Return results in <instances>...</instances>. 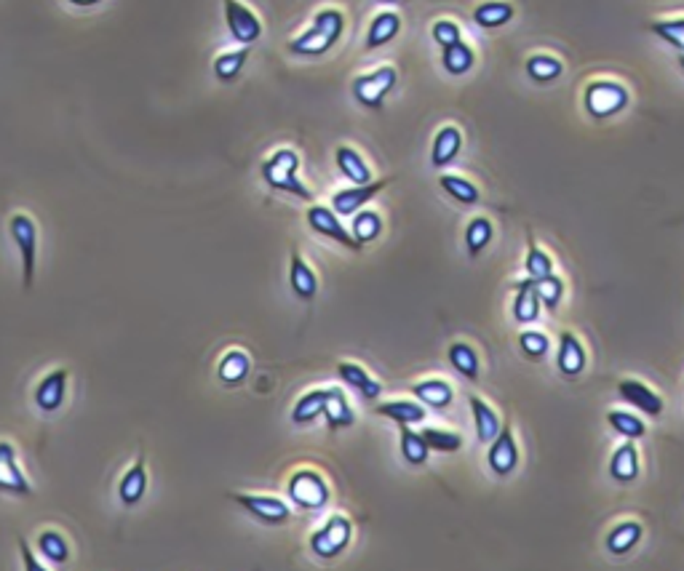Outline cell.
<instances>
[{"label":"cell","instance_id":"obj_20","mask_svg":"<svg viewBox=\"0 0 684 571\" xmlns=\"http://www.w3.org/2000/svg\"><path fill=\"white\" fill-rule=\"evenodd\" d=\"M337 374H339L342 382L351 385V387H354L362 398H367V400H378L380 393H383V385H380L375 377H370V371H367L364 366H359V363L342 361V363H337Z\"/></svg>","mask_w":684,"mask_h":571},{"label":"cell","instance_id":"obj_6","mask_svg":"<svg viewBox=\"0 0 684 571\" xmlns=\"http://www.w3.org/2000/svg\"><path fill=\"white\" fill-rule=\"evenodd\" d=\"M396 70L394 67H378L375 73H364L354 81V99L362 105V107H370V110H380L386 97L396 89Z\"/></svg>","mask_w":684,"mask_h":571},{"label":"cell","instance_id":"obj_39","mask_svg":"<svg viewBox=\"0 0 684 571\" xmlns=\"http://www.w3.org/2000/svg\"><path fill=\"white\" fill-rule=\"evenodd\" d=\"M607 422H609V427H612L617 435H623L625 440H636V438H644V435H647V424H644L636 414H631V411L612 408V411L607 414Z\"/></svg>","mask_w":684,"mask_h":571},{"label":"cell","instance_id":"obj_18","mask_svg":"<svg viewBox=\"0 0 684 571\" xmlns=\"http://www.w3.org/2000/svg\"><path fill=\"white\" fill-rule=\"evenodd\" d=\"M289 286L302 302H313L318 294V278L297 249L291 251V259H289Z\"/></svg>","mask_w":684,"mask_h":571},{"label":"cell","instance_id":"obj_47","mask_svg":"<svg viewBox=\"0 0 684 571\" xmlns=\"http://www.w3.org/2000/svg\"><path fill=\"white\" fill-rule=\"evenodd\" d=\"M313 28H315L318 33H323L331 44H337L339 36H342V30H346V17H342L337 9H323V12L315 14Z\"/></svg>","mask_w":684,"mask_h":571},{"label":"cell","instance_id":"obj_24","mask_svg":"<svg viewBox=\"0 0 684 571\" xmlns=\"http://www.w3.org/2000/svg\"><path fill=\"white\" fill-rule=\"evenodd\" d=\"M375 411L396 422L399 427H412L426 419V406L420 400H386V403H378Z\"/></svg>","mask_w":684,"mask_h":571},{"label":"cell","instance_id":"obj_25","mask_svg":"<svg viewBox=\"0 0 684 571\" xmlns=\"http://www.w3.org/2000/svg\"><path fill=\"white\" fill-rule=\"evenodd\" d=\"M323 416H326L329 430H342V427L356 424V411L351 408L346 393H342L339 387H329V400H326Z\"/></svg>","mask_w":684,"mask_h":571},{"label":"cell","instance_id":"obj_23","mask_svg":"<svg viewBox=\"0 0 684 571\" xmlns=\"http://www.w3.org/2000/svg\"><path fill=\"white\" fill-rule=\"evenodd\" d=\"M412 395H415L423 406L436 408V411L449 408L452 400H455V390H452V385L444 382V379H426V382H418V385H412Z\"/></svg>","mask_w":684,"mask_h":571},{"label":"cell","instance_id":"obj_34","mask_svg":"<svg viewBox=\"0 0 684 571\" xmlns=\"http://www.w3.org/2000/svg\"><path fill=\"white\" fill-rule=\"evenodd\" d=\"M492 235H495V227L487 217H476L468 222L465 227V249H468V257L476 259L489 243H492Z\"/></svg>","mask_w":684,"mask_h":571},{"label":"cell","instance_id":"obj_16","mask_svg":"<svg viewBox=\"0 0 684 571\" xmlns=\"http://www.w3.org/2000/svg\"><path fill=\"white\" fill-rule=\"evenodd\" d=\"M516 289V297H513V321L521 323V326H529L540 318V310H543V302L537 297V289H535V281L532 278H521L513 283Z\"/></svg>","mask_w":684,"mask_h":571},{"label":"cell","instance_id":"obj_29","mask_svg":"<svg viewBox=\"0 0 684 571\" xmlns=\"http://www.w3.org/2000/svg\"><path fill=\"white\" fill-rule=\"evenodd\" d=\"M249 371H251V361H249V355H246L243 350H230V353H225V355H222L219 369H217V377H219V382H222V385L235 387V385H241V382L249 377Z\"/></svg>","mask_w":684,"mask_h":571},{"label":"cell","instance_id":"obj_26","mask_svg":"<svg viewBox=\"0 0 684 571\" xmlns=\"http://www.w3.org/2000/svg\"><path fill=\"white\" fill-rule=\"evenodd\" d=\"M334 161H337L339 174L346 177V179H351L354 185H370V182H372V171H370L367 161H364L354 147H348V145L337 147Z\"/></svg>","mask_w":684,"mask_h":571},{"label":"cell","instance_id":"obj_44","mask_svg":"<svg viewBox=\"0 0 684 571\" xmlns=\"http://www.w3.org/2000/svg\"><path fill=\"white\" fill-rule=\"evenodd\" d=\"M428 443L431 451H441V454H455L463 448V435L457 432H449V430H439V427H426L420 432Z\"/></svg>","mask_w":684,"mask_h":571},{"label":"cell","instance_id":"obj_46","mask_svg":"<svg viewBox=\"0 0 684 571\" xmlns=\"http://www.w3.org/2000/svg\"><path fill=\"white\" fill-rule=\"evenodd\" d=\"M519 350L529 358V361H543L551 350V339L543 331L527 329L519 334Z\"/></svg>","mask_w":684,"mask_h":571},{"label":"cell","instance_id":"obj_52","mask_svg":"<svg viewBox=\"0 0 684 571\" xmlns=\"http://www.w3.org/2000/svg\"><path fill=\"white\" fill-rule=\"evenodd\" d=\"M679 67L684 70V54H679Z\"/></svg>","mask_w":684,"mask_h":571},{"label":"cell","instance_id":"obj_4","mask_svg":"<svg viewBox=\"0 0 684 571\" xmlns=\"http://www.w3.org/2000/svg\"><path fill=\"white\" fill-rule=\"evenodd\" d=\"M351 536H354L351 518L348 515H331V518H326L323 526H318L310 534V550H313V555H318L323 560H331V558H337V555H342L348 550Z\"/></svg>","mask_w":684,"mask_h":571},{"label":"cell","instance_id":"obj_50","mask_svg":"<svg viewBox=\"0 0 684 571\" xmlns=\"http://www.w3.org/2000/svg\"><path fill=\"white\" fill-rule=\"evenodd\" d=\"M20 542V552H22V563H25V571H49L36 555H33V547H30V542L25 539V536H20L17 539Z\"/></svg>","mask_w":684,"mask_h":571},{"label":"cell","instance_id":"obj_1","mask_svg":"<svg viewBox=\"0 0 684 571\" xmlns=\"http://www.w3.org/2000/svg\"><path fill=\"white\" fill-rule=\"evenodd\" d=\"M262 179L267 182V187H273L278 193H289V195H297L302 201H313V193L299 179V155L289 147L275 150L262 163Z\"/></svg>","mask_w":684,"mask_h":571},{"label":"cell","instance_id":"obj_19","mask_svg":"<svg viewBox=\"0 0 684 571\" xmlns=\"http://www.w3.org/2000/svg\"><path fill=\"white\" fill-rule=\"evenodd\" d=\"M641 472L639 464V448L633 440H625L623 446L615 448L612 459H609V478L615 483H633Z\"/></svg>","mask_w":684,"mask_h":571},{"label":"cell","instance_id":"obj_10","mask_svg":"<svg viewBox=\"0 0 684 571\" xmlns=\"http://www.w3.org/2000/svg\"><path fill=\"white\" fill-rule=\"evenodd\" d=\"M0 491L14 496H30L33 483L17 462V448L9 440H0Z\"/></svg>","mask_w":684,"mask_h":571},{"label":"cell","instance_id":"obj_3","mask_svg":"<svg viewBox=\"0 0 684 571\" xmlns=\"http://www.w3.org/2000/svg\"><path fill=\"white\" fill-rule=\"evenodd\" d=\"M286 496L299 510L315 512V510H321L329 502L331 491H329V483H326V478L321 472H315L310 467H302V470L291 472V478L286 483Z\"/></svg>","mask_w":684,"mask_h":571},{"label":"cell","instance_id":"obj_15","mask_svg":"<svg viewBox=\"0 0 684 571\" xmlns=\"http://www.w3.org/2000/svg\"><path fill=\"white\" fill-rule=\"evenodd\" d=\"M65 393H68V371L57 369V371L46 374L38 382V387H36V406L44 414H54L65 403Z\"/></svg>","mask_w":684,"mask_h":571},{"label":"cell","instance_id":"obj_5","mask_svg":"<svg viewBox=\"0 0 684 571\" xmlns=\"http://www.w3.org/2000/svg\"><path fill=\"white\" fill-rule=\"evenodd\" d=\"M9 233L20 249L22 257V278H25V289H33L36 281V265H38V227L28 214H14L9 219Z\"/></svg>","mask_w":684,"mask_h":571},{"label":"cell","instance_id":"obj_37","mask_svg":"<svg viewBox=\"0 0 684 571\" xmlns=\"http://www.w3.org/2000/svg\"><path fill=\"white\" fill-rule=\"evenodd\" d=\"M524 270H527V278L532 281H540L545 275H553V259L535 243V235L529 233L527 235V259H524Z\"/></svg>","mask_w":684,"mask_h":571},{"label":"cell","instance_id":"obj_49","mask_svg":"<svg viewBox=\"0 0 684 571\" xmlns=\"http://www.w3.org/2000/svg\"><path fill=\"white\" fill-rule=\"evenodd\" d=\"M431 36H433V41H436L441 49H449V46H455V44L463 41L460 28H457L455 22H449V20H439V22L433 25V30H431Z\"/></svg>","mask_w":684,"mask_h":571},{"label":"cell","instance_id":"obj_11","mask_svg":"<svg viewBox=\"0 0 684 571\" xmlns=\"http://www.w3.org/2000/svg\"><path fill=\"white\" fill-rule=\"evenodd\" d=\"M394 179H378V182H370V185H354L348 190H339L334 193L331 198V209L337 217H356L378 193H383Z\"/></svg>","mask_w":684,"mask_h":571},{"label":"cell","instance_id":"obj_27","mask_svg":"<svg viewBox=\"0 0 684 571\" xmlns=\"http://www.w3.org/2000/svg\"><path fill=\"white\" fill-rule=\"evenodd\" d=\"M641 534H644V528H641L639 520H623V523H617V526L607 534L604 544H607V550H609L612 555H628V552L639 544Z\"/></svg>","mask_w":684,"mask_h":571},{"label":"cell","instance_id":"obj_38","mask_svg":"<svg viewBox=\"0 0 684 571\" xmlns=\"http://www.w3.org/2000/svg\"><path fill=\"white\" fill-rule=\"evenodd\" d=\"M439 185H441V190H444L449 198H455V201L463 203V206H473V203H479V198H481V193H479V187H476L473 182H468V179H463V177H455V174H444V177L439 179Z\"/></svg>","mask_w":684,"mask_h":571},{"label":"cell","instance_id":"obj_14","mask_svg":"<svg viewBox=\"0 0 684 571\" xmlns=\"http://www.w3.org/2000/svg\"><path fill=\"white\" fill-rule=\"evenodd\" d=\"M585 363H588V355H585L583 342L572 331H561L559 334V353H556L559 374L567 377V379H575L585 371Z\"/></svg>","mask_w":684,"mask_h":571},{"label":"cell","instance_id":"obj_51","mask_svg":"<svg viewBox=\"0 0 684 571\" xmlns=\"http://www.w3.org/2000/svg\"><path fill=\"white\" fill-rule=\"evenodd\" d=\"M68 4H73V6H97V4H102V0H68Z\"/></svg>","mask_w":684,"mask_h":571},{"label":"cell","instance_id":"obj_9","mask_svg":"<svg viewBox=\"0 0 684 571\" xmlns=\"http://www.w3.org/2000/svg\"><path fill=\"white\" fill-rule=\"evenodd\" d=\"M222 4H225V22H227L230 36H233L238 44H243V46L259 41V36H262V22L257 20V14H254L251 9H246L241 0H222Z\"/></svg>","mask_w":684,"mask_h":571},{"label":"cell","instance_id":"obj_2","mask_svg":"<svg viewBox=\"0 0 684 571\" xmlns=\"http://www.w3.org/2000/svg\"><path fill=\"white\" fill-rule=\"evenodd\" d=\"M628 89L617 81H593L583 91V107L593 121H609L628 107Z\"/></svg>","mask_w":684,"mask_h":571},{"label":"cell","instance_id":"obj_12","mask_svg":"<svg viewBox=\"0 0 684 571\" xmlns=\"http://www.w3.org/2000/svg\"><path fill=\"white\" fill-rule=\"evenodd\" d=\"M307 225H310V230H315V233L323 235V238H331V241L342 243V246L351 249V251H362V243H359L346 227H342L339 217H337L334 209H329V206H310V209H307Z\"/></svg>","mask_w":684,"mask_h":571},{"label":"cell","instance_id":"obj_36","mask_svg":"<svg viewBox=\"0 0 684 571\" xmlns=\"http://www.w3.org/2000/svg\"><path fill=\"white\" fill-rule=\"evenodd\" d=\"M428 454H431V448H428L426 438L412 427H402V456H404V462L412 464V467H423L428 462Z\"/></svg>","mask_w":684,"mask_h":571},{"label":"cell","instance_id":"obj_35","mask_svg":"<svg viewBox=\"0 0 684 571\" xmlns=\"http://www.w3.org/2000/svg\"><path fill=\"white\" fill-rule=\"evenodd\" d=\"M441 65H444V70H447L449 75H465V73H471V67L476 65V54H473V49H471L468 44L460 41V44L444 49Z\"/></svg>","mask_w":684,"mask_h":571},{"label":"cell","instance_id":"obj_30","mask_svg":"<svg viewBox=\"0 0 684 571\" xmlns=\"http://www.w3.org/2000/svg\"><path fill=\"white\" fill-rule=\"evenodd\" d=\"M326 400H329V387L305 393V395L294 403V408H291V422H294V424H310V422H315L318 416H323Z\"/></svg>","mask_w":684,"mask_h":571},{"label":"cell","instance_id":"obj_45","mask_svg":"<svg viewBox=\"0 0 684 571\" xmlns=\"http://www.w3.org/2000/svg\"><path fill=\"white\" fill-rule=\"evenodd\" d=\"M535 289H537V297H540V302H543V307L545 310H556L559 305H561V299H564V281L553 273V275H545V278H540V281H535Z\"/></svg>","mask_w":684,"mask_h":571},{"label":"cell","instance_id":"obj_53","mask_svg":"<svg viewBox=\"0 0 684 571\" xmlns=\"http://www.w3.org/2000/svg\"><path fill=\"white\" fill-rule=\"evenodd\" d=\"M383 4H399V0H383Z\"/></svg>","mask_w":684,"mask_h":571},{"label":"cell","instance_id":"obj_31","mask_svg":"<svg viewBox=\"0 0 684 571\" xmlns=\"http://www.w3.org/2000/svg\"><path fill=\"white\" fill-rule=\"evenodd\" d=\"M399 30H402V20H399V14H394V12H383V14H378V17L372 20V25H370L367 49H370V52H375V49H380V46L391 44V41L399 36Z\"/></svg>","mask_w":684,"mask_h":571},{"label":"cell","instance_id":"obj_43","mask_svg":"<svg viewBox=\"0 0 684 571\" xmlns=\"http://www.w3.org/2000/svg\"><path fill=\"white\" fill-rule=\"evenodd\" d=\"M246 59H249V46H243V49H238V52H227V54L217 57V62H214V75H217L222 83H230V81H235V78L241 75Z\"/></svg>","mask_w":684,"mask_h":571},{"label":"cell","instance_id":"obj_40","mask_svg":"<svg viewBox=\"0 0 684 571\" xmlns=\"http://www.w3.org/2000/svg\"><path fill=\"white\" fill-rule=\"evenodd\" d=\"M331 46H334V44H331L323 33H318L315 28H310V30H305L299 38H294V41L289 44V52H291V54H299V57H318V54H326Z\"/></svg>","mask_w":684,"mask_h":571},{"label":"cell","instance_id":"obj_32","mask_svg":"<svg viewBox=\"0 0 684 571\" xmlns=\"http://www.w3.org/2000/svg\"><path fill=\"white\" fill-rule=\"evenodd\" d=\"M561 73H564V65L556 57H551V54H535V57L527 59V75L535 83H540V86L559 81Z\"/></svg>","mask_w":684,"mask_h":571},{"label":"cell","instance_id":"obj_33","mask_svg":"<svg viewBox=\"0 0 684 571\" xmlns=\"http://www.w3.org/2000/svg\"><path fill=\"white\" fill-rule=\"evenodd\" d=\"M449 363H452V369H455L460 377H465V379H471V382L479 379L481 363H479V355H476V350H473L471 345L455 342V345L449 347Z\"/></svg>","mask_w":684,"mask_h":571},{"label":"cell","instance_id":"obj_7","mask_svg":"<svg viewBox=\"0 0 684 571\" xmlns=\"http://www.w3.org/2000/svg\"><path fill=\"white\" fill-rule=\"evenodd\" d=\"M230 499L235 504H241L249 515H254L257 520L267 523V526H281L291 518V507L278 499V496H267V494H230Z\"/></svg>","mask_w":684,"mask_h":571},{"label":"cell","instance_id":"obj_21","mask_svg":"<svg viewBox=\"0 0 684 571\" xmlns=\"http://www.w3.org/2000/svg\"><path fill=\"white\" fill-rule=\"evenodd\" d=\"M468 406H471V414H473V422H476V438L481 443H492L503 430V422H500L497 411L487 400H481L479 395H468Z\"/></svg>","mask_w":684,"mask_h":571},{"label":"cell","instance_id":"obj_42","mask_svg":"<svg viewBox=\"0 0 684 571\" xmlns=\"http://www.w3.org/2000/svg\"><path fill=\"white\" fill-rule=\"evenodd\" d=\"M380 233H383V219H380V214L378 211H372V209H362L356 217H354V238L364 246V243H372V241H378L380 238Z\"/></svg>","mask_w":684,"mask_h":571},{"label":"cell","instance_id":"obj_13","mask_svg":"<svg viewBox=\"0 0 684 571\" xmlns=\"http://www.w3.org/2000/svg\"><path fill=\"white\" fill-rule=\"evenodd\" d=\"M617 395H620L628 406L639 408L644 416H660L663 408H665L663 398H660L652 387H647L644 382H639V379H623V382H617Z\"/></svg>","mask_w":684,"mask_h":571},{"label":"cell","instance_id":"obj_8","mask_svg":"<svg viewBox=\"0 0 684 571\" xmlns=\"http://www.w3.org/2000/svg\"><path fill=\"white\" fill-rule=\"evenodd\" d=\"M487 464L497 478H508L519 467V443H516V435H513L511 424H503L500 435L489 443Z\"/></svg>","mask_w":684,"mask_h":571},{"label":"cell","instance_id":"obj_22","mask_svg":"<svg viewBox=\"0 0 684 571\" xmlns=\"http://www.w3.org/2000/svg\"><path fill=\"white\" fill-rule=\"evenodd\" d=\"M463 150V134L457 126H444L439 129L436 139H433V150H431V163L433 169H447Z\"/></svg>","mask_w":684,"mask_h":571},{"label":"cell","instance_id":"obj_28","mask_svg":"<svg viewBox=\"0 0 684 571\" xmlns=\"http://www.w3.org/2000/svg\"><path fill=\"white\" fill-rule=\"evenodd\" d=\"M513 6L505 4V0H487V4L473 9V22L484 30H497L505 28L513 20Z\"/></svg>","mask_w":684,"mask_h":571},{"label":"cell","instance_id":"obj_48","mask_svg":"<svg viewBox=\"0 0 684 571\" xmlns=\"http://www.w3.org/2000/svg\"><path fill=\"white\" fill-rule=\"evenodd\" d=\"M649 30L663 38L668 46H673L679 54H684V20H663V22H652Z\"/></svg>","mask_w":684,"mask_h":571},{"label":"cell","instance_id":"obj_41","mask_svg":"<svg viewBox=\"0 0 684 571\" xmlns=\"http://www.w3.org/2000/svg\"><path fill=\"white\" fill-rule=\"evenodd\" d=\"M38 550H41V555H44L49 563H68V558H70V544H68V539H65L60 531H54V528L38 534Z\"/></svg>","mask_w":684,"mask_h":571},{"label":"cell","instance_id":"obj_17","mask_svg":"<svg viewBox=\"0 0 684 571\" xmlns=\"http://www.w3.org/2000/svg\"><path fill=\"white\" fill-rule=\"evenodd\" d=\"M145 491H147V467H145V456L139 454L131 462V467L123 472V478L118 480V499H121V504L134 507L142 502Z\"/></svg>","mask_w":684,"mask_h":571}]
</instances>
